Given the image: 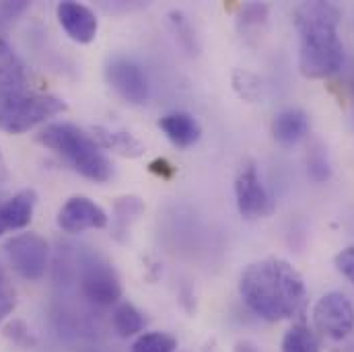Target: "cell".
Listing matches in <instances>:
<instances>
[{
  "label": "cell",
  "instance_id": "obj_1",
  "mask_svg": "<svg viewBox=\"0 0 354 352\" xmlns=\"http://www.w3.org/2000/svg\"><path fill=\"white\" fill-rule=\"evenodd\" d=\"M245 305L266 322H282L297 315L307 299L303 276L280 258H266L245 268L239 280Z\"/></svg>",
  "mask_w": 354,
  "mask_h": 352
},
{
  "label": "cell",
  "instance_id": "obj_2",
  "mask_svg": "<svg viewBox=\"0 0 354 352\" xmlns=\"http://www.w3.org/2000/svg\"><path fill=\"white\" fill-rule=\"evenodd\" d=\"M299 31V71L305 79H328L344 64V44L338 35L340 8L332 2H301L295 6Z\"/></svg>",
  "mask_w": 354,
  "mask_h": 352
},
{
  "label": "cell",
  "instance_id": "obj_3",
  "mask_svg": "<svg viewBox=\"0 0 354 352\" xmlns=\"http://www.w3.org/2000/svg\"><path fill=\"white\" fill-rule=\"evenodd\" d=\"M37 142L60 155L77 174H81L91 181L105 183L113 176L111 161L103 155L101 147L93 140L91 134L83 132L75 124L68 122L50 124L37 134Z\"/></svg>",
  "mask_w": 354,
  "mask_h": 352
},
{
  "label": "cell",
  "instance_id": "obj_4",
  "mask_svg": "<svg viewBox=\"0 0 354 352\" xmlns=\"http://www.w3.org/2000/svg\"><path fill=\"white\" fill-rule=\"evenodd\" d=\"M66 109V101L50 93L0 89V130L6 134H25Z\"/></svg>",
  "mask_w": 354,
  "mask_h": 352
},
{
  "label": "cell",
  "instance_id": "obj_5",
  "mask_svg": "<svg viewBox=\"0 0 354 352\" xmlns=\"http://www.w3.org/2000/svg\"><path fill=\"white\" fill-rule=\"evenodd\" d=\"M4 254L12 270L25 280H39L50 262V246L37 233H21L4 243Z\"/></svg>",
  "mask_w": 354,
  "mask_h": 352
},
{
  "label": "cell",
  "instance_id": "obj_6",
  "mask_svg": "<svg viewBox=\"0 0 354 352\" xmlns=\"http://www.w3.org/2000/svg\"><path fill=\"white\" fill-rule=\"evenodd\" d=\"M313 324L317 332L332 340H342L354 330V305L344 293L332 290L313 307Z\"/></svg>",
  "mask_w": 354,
  "mask_h": 352
},
{
  "label": "cell",
  "instance_id": "obj_7",
  "mask_svg": "<svg viewBox=\"0 0 354 352\" xmlns=\"http://www.w3.org/2000/svg\"><path fill=\"white\" fill-rule=\"evenodd\" d=\"M105 81L124 101L132 105H142L149 101L151 85L147 73L138 62L128 56H113L105 64Z\"/></svg>",
  "mask_w": 354,
  "mask_h": 352
},
{
  "label": "cell",
  "instance_id": "obj_8",
  "mask_svg": "<svg viewBox=\"0 0 354 352\" xmlns=\"http://www.w3.org/2000/svg\"><path fill=\"white\" fill-rule=\"evenodd\" d=\"M81 288L88 301L99 307L115 305L122 299V280L115 268L101 258H88L83 264Z\"/></svg>",
  "mask_w": 354,
  "mask_h": 352
},
{
  "label": "cell",
  "instance_id": "obj_9",
  "mask_svg": "<svg viewBox=\"0 0 354 352\" xmlns=\"http://www.w3.org/2000/svg\"><path fill=\"white\" fill-rule=\"evenodd\" d=\"M235 200L237 210L243 219H264L272 214L274 202L256 165L248 163L235 177Z\"/></svg>",
  "mask_w": 354,
  "mask_h": 352
},
{
  "label": "cell",
  "instance_id": "obj_10",
  "mask_svg": "<svg viewBox=\"0 0 354 352\" xmlns=\"http://www.w3.org/2000/svg\"><path fill=\"white\" fill-rule=\"evenodd\" d=\"M107 223V212L85 196H75L66 200V204L58 212V227L71 235L88 229H105Z\"/></svg>",
  "mask_w": 354,
  "mask_h": 352
},
{
  "label": "cell",
  "instance_id": "obj_11",
  "mask_svg": "<svg viewBox=\"0 0 354 352\" xmlns=\"http://www.w3.org/2000/svg\"><path fill=\"white\" fill-rule=\"evenodd\" d=\"M56 15H58L62 29L66 31V35L73 41L91 44L97 37L99 21H97L95 12L85 4L75 2V0H64L56 6Z\"/></svg>",
  "mask_w": 354,
  "mask_h": 352
},
{
  "label": "cell",
  "instance_id": "obj_12",
  "mask_svg": "<svg viewBox=\"0 0 354 352\" xmlns=\"http://www.w3.org/2000/svg\"><path fill=\"white\" fill-rule=\"evenodd\" d=\"M37 206V192L33 187H25L10 196L6 202L0 204V235L25 229Z\"/></svg>",
  "mask_w": 354,
  "mask_h": 352
},
{
  "label": "cell",
  "instance_id": "obj_13",
  "mask_svg": "<svg viewBox=\"0 0 354 352\" xmlns=\"http://www.w3.org/2000/svg\"><path fill=\"white\" fill-rule=\"evenodd\" d=\"M307 132H309V118L301 109L295 107L282 109L272 120V134L276 142H280L282 147H295L307 136Z\"/></svg>",
  "mask_w": 354,
  "mask_h": 352
},
{
  "label": "cell",
  "instance_id": "obj_14",
  "mask_svg": "<svg viewBox=\"0 0 354 352\" xmlns=\"http://www.w3.org/2000/svg\"><path fill=\"white\" fill-rule=\"evenodd\" d=\"M91 136L93 140L105 149V151H111L120 157H126V159H138L145 155V145L130 132H124V130H109L105 126H93L91 128Z\"/></svg>",
  "mask_w": 354,
  "mask_h": 352
},
{
  "label": "cell",
  "instance_id": "obj_15",
  "mask_svg": "<svg viewBox=\"0 0 354 352\" xmlns=\"http://www.w3.org/2000/svg\"><path fill=\"white\" fill-rule=\"evenodd\" d=\"M159 128L179 149H187V147L196 145L202 136V128H200L198 120L185 111H174V113L163 115L159 120Z\"/></svg>",
  "mask_w": 354,
  "mask_h": 352
},
{
  "label": "cell",
  "instance_id": "obj_16",
  "mask_svg": "<svg viewBox=\"0 0 354 352\" xmlns=\"http://www.w3.org/2000/svg\"><path fill=\"white\" fill-rule=\"evenodd\" d=\"M25 87V66L12 46L0 35V89Z\"/></svg>",
  "mask_w": 354,
  "mask_h": 352
},
{
  "label": "cell",
  "instance_id": "obj_17",
  "mask_svg": "<svg viewBox=\"0 0 354 352\" xmlns=\"http://www.w3.org/2000/svg\"><path fill=\"white\" fill-rule=\"evenodd\" d=\"M111 322H113V330L122 336V338H130V336H136L145 330V317L142 313L128 301L120 303L115 309H113V315H111Z\"/></svg>",
  "mask_w": 354,
  "mask_h": 352
},
{
  "label": "cell",
  "instance_id": "obj_18",
  "mask_svg": "<svg viewBox=\"0 0 354 352\" xmlns=\"http://www.w3.org/2000/svg\"><path fill=\"white\" fill-rule=\"evenodd\" d=\"M167 19H169L171 33L176 35V41L181 46V50L189 56H196L200 52V44H198V33H196L192 21L181 10H171L167 15Z\"/></svg>",
  "mask_w": 354,
  "mask_h": 352
},
{
  "label": "cell",
  "instance_id": "obj_19",
  "mask_svg": "<svg viewBox=\"0 0 354 352\" xmlns=\"http://www.w3.org/2000/svg\"><path fill=\"white\" fill-rule=\"evenodd\" d=\"M268 12H270V6L264 2H250V4H243L239 8V31L245 35V37H252V35H260L262 29L268 23Z\"/></svg>",
  "mask_w": 354,
  "mask_h": 352
},
{
  "label": "cell",
  "instance_id": "obj_20",
  "mask_svg": "<svg viewBox=\"0 0 354 352\" xmlns=\"http://www.w3.org/2000/svg\"><path fill=\"white\" fill-rule=\"evenodd\" d=\"M280 352H319V342L309 326L299 322L284 334Z\"/></svg>",
  "mask_w": 354,
  "mask_h": 352
},
{
  "label": "cell",
  "instance_id": "obj_21",
  "mask_svg": "<svg viewBox=\"0 0 354 352\" xmlns=\"http://www.w3.org/2000/svg\"><path fill=\"white\" fill-rule=\"evenodd\" d=\"M177 340L167 332H147L136 338L130 352H176Z\"/></svg>",
  "mask_w": 354,
  "mask_h": 352
},
{
  "label": "cell",
  "instance_id": "obj_22",
  "mask_svg": "<svg viewBox=\"0 0 354 352\" xmlns=\"http://www.w3.org/2000/svg\"><path fill=\"white\" fill-rule=\"evenodd\" d=\"M4 338L10 346L21 351H33L37 346V338L31 332V328L23 319H12L4 326Z\"/></svg>",
  "mask_w": 354,
  "mask_h": 352
},
{
  "label": "cell",
  "instance_id": "obj_23",
  "mask_svg": "<svg viewBox=\"0 0 354 352\" xmlns=\"http://www.w3.org/2000/svg\"><path fill=\"white\" fill-rule=\"evenodd\" d=\"M233 89L237 91V95L250 103H256L262 99V81L258 75L250 73V71H235L233 73Z\"/></svg>",
  "mask_w": 354,
  "mask_h": 352
},
{
  "label": "cell",
  "instance_id": "obj_24",
  "mask_svg": "<svg viewBox=\"0 0 354 352\" xmlns=\"http://www.w3.org/2000/svg\"><path fill=\"white\" fill-rule=\"evenodd\" d=\"M307 172L313 181L322 183L326 179H330L332 176V167H330V159H328V153L322 145H315L307 157Z\"/></svg>",
  "mask_w": 354,
  "mask_h": 352
},
{
  "label": "cell",
  "instance_id": "obj_25",
  "mask_svg": "<svg viewBox=\"0 0 354 352\" xmlns=\"http://www.w3.org/2000/svg\"><path fill=\"white\" fill-rule=\"evenodd\" d=\"M15 307H17L15 284L8 276V272L4 270V266H0V324L15 311Z\"/></svg>",
  "mask_w": 354,
  "mask_h": 352
},
{
  "label": "cell",
  "instance_id": "obj_26",
  "mask_svg": "<svg viewBox=\"0 0 354 352\" xmlns=\"http://www.w3.org/2000/svg\"><path fill=\"white\" fill-rule=\"evenodd\" d=\"M27 8H29V2H25V0L0 2V29H6L8 25H12L17 21V17H21Z\"/></svg>",
  "mask_w": 354,
  "mask_h": 352
},
{
  "label": "cell",
  "instance_id": "obj_27",
  "mask_svg": "<svg viewBox=\"0 0 354 352\" xmlns=\"http://www.w3.org/2000/svg\"><path fill=\"white\" fill-rule=\"evenodd\" d=\"M334 264L338 268V272H340L342 276H346V278L354 284V248L342 250V252L336 256Z\"/></svg>",
  "mask_w": 354,
  "mask_h": 352
},
{
  "label": "cell",
  "instance_id": "obj_28",
  "mask_svg": "<svg viewBox=\"0 0 354 352\" xmlns=\"http://www.w3.org/2000/svg\"><path fill=\"white\" fill-rule=\"evenodd\" d=\"M149 169H151L155 176L163 177V179H171L174 174H176V167H174L169 161H165V159H157V161H153V163L149 165Z\"/></svg>",
  "mask_w": 354,
  "mask_h": 352
},
{
  "label": "cell",
  "instance_id": "obj_29",
  "mask_svg": "<svg viewBox=\"0 0 354 352\" xmlns=\"http://www.w3.org/2000/svg\"><path fill=\"white\" fill-rule=\"evenodd\" d=\"M235 352H260V349H258L254 342L243 340V342H237V344H235Z\"/></svg>",
  "mask_w": 354,
  "mask_h": 352
},
{
  "label": "cell",
  "instance_id": "obj_30",
  "mask_svg": "<svg viewBox=\"0 0 354 352\" xmlns=\"http://www.w3.org/2000/svg\"><path fill=\"white\" fill-rule=\"evenodd\" d=\"M8 165H6V159H4V155H2V151H0V183H4V181H8Z\"/></svg>",
  "mask_w": 354,
  "mask_h": 352
}]
</instances>
